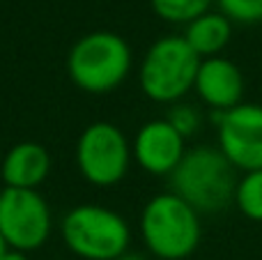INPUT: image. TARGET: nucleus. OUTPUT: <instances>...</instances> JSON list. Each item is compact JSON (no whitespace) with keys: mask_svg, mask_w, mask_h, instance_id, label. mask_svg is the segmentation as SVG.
<instances>
[{"mask_svg":"<svg viewBox=\"0 0 262 260\" xmlns=\"http://www.w3.org/2000/svg\"><path fill=\"white\" fill-rule=\"evenodd\" d=\"M140 233L149 253L161 260H184L203 237L200 214L177 193L152 196L140 214Z\"/></svg>","mask_w":262,"mask_h":260,"instance_id":"f03ea898","label":"nucleus"},{"mask_svg":"<svg viewBox=\"0 0 262 260\" xmlns=\"http://www.w3.org/2000/svg\"><path fill=\"white\" fill-rule=\"evenodd\" d=\"M214 3L216 0H149L159 18L168 23H180V26H186L193 18L207 14Z\"/></svg>","mask_w":262,"mask_h":260,"instance_id":"ddd939ff","label":"nucleus"},{"mask_svg":"<svg viewBox=\"0 0 262 260\" xmlns=\"http://www.w3.org/2000/svg\"><path fill=\"white\" fill-rule=\"evenodd\" d=\"M235 205L246 219L262 224V170H249L237 180Z\"/></svg>","mask_w":262,"mask_h":260,"instance_id":"4468645a","label":"nucleus"},{"mask_svg":"<svg viewBox=\"0 0 262 260\" xmlns=\"http://www.w3.org/2000/svg\"><path fill=\"white\" fill-rule=\"evenodd\" d=\"M64 247L85 260H118L131 242L122 214L101 205H78L67 212L60 226Z\"/></svg>","mask_w":262,"mask_h":260,"instance_id":"39448f33","label":"nucleus"},{"mask_svg":"<svg viewBox=\"0 0 262 260\" xmlns=\"http://www.w3.org/2000/svg\"><path fill=\"white\" fill-rule=\"evenodd\" d=\"M195 95L212 111H230L244 104V74L232 60L223 55L200 60L193 83Z\"/></svg>","mask_w":262,"mask_h":260,"instance_id":"9d476101","label":"nucleus"},{"mask_svg":"<svg viewBox=\"0 0 262 260\" xmlns=\"http://www.w3.org/2000/svg\"><path fill=\"white\" fill-rule=\"evenodd\" d=\"M219 12L239 26L262 23V0H216Z\"/></svg>","mask_w":262,"mask_h":260,"instance_id":"2eb2a0df","label":"nucleus"},{"mask_svg":"<svg viewBox=\"0 0 262 260\" xmlns=\"http://www.w3.org/2000/svg\"><path fill=\"white\" fill-rule=\"evenodd\" d=\"M186 138L166 118L149 120L138 129L131 155L149 175H172L186 155Z\"/></svg>","mask_w":262,"mask_h":260,"instance_id":"1a4fd4ad","label":"nucleus"},{"mask_svg":"<svg viewBox=\"0 0 262 260\" xmlns=\"http://www.w3.org/2000/svg\"><path fill=\"white\" fill-rule=\"evenodd\" d=\"M131 145L122 129L111 122H92L76 143V164L81 175L95 187H113L127 175Z\"/></svg>","mask_w":262,"mask_h":260,"instance_id":"423d86ee","label":"nucleus"},{"mask_svg":"<svg viewBox=\"0 0 262 260\" xmlns=\"http://www.w3.org/2000/svg\"><path fill=\"white\" fill-rule=\"evenodd\" d=\"M216 147L242 173L262 170V104L214 111Z\"/></svg>","mask_w":262,"mask_h":260,"instance_id":"6e6552de","label":"nucleus"},{"mask_svg":"<svg viewBox=\"0 0 262 260\" xmlns=\"http://www.w3.org/2000/svg\"><path fill=\"white\" fill-rule=\"evenodd\" d=\"M3 260H30V258L26 256V251H16V249H9V251L3 256Z\"/></svg>","mask_w":262,"mask_h":260,"instance_id":"f3484780","label":"nucleus"},{"mask_svg":"<svg viewBox=\"0 0 262 260\" xmlns=\"http://www.w3.org/2000/svg\"><path fill=\"white\" fill-rule=\"evenodd\" d=\"M118 260H147V258H145V256H140V253H124V256H120Z\"/></svg>","mask_w":262,"mask_h":260,"instance_id":"a211bd4d","label":"nucleus"},{"mask_svg":"<svg viewBox=\"0 0 262 260\" xmlns=\"http://www.w3.org/2000/svg\"><path fill=\"white\" fill-rule=\"evenodd\" d=\"M237 168L219 147L198 145L186 150L170 175V191L186 201L198 214H216L235 203Z\"/></svg>","mask_w":262,"mask_h":260,"instance_id":"f257e3e1","label":"nucleus"},{"mask_svg":"<svg viewBox=\"0 0 262 260\" xmlns=\"http://www.w3.org/2000/svg\"><path fill=\"white\" fill-rule=\"evenodd\" d=\"M131 72V46L118 32L97 30L83 35L69 49L67 74L74 85L90 95L115 90Z\"/></svg>","mask_w":262,"mask_h":260,"instance_id":"7ed1b4c3","label":"nucleus"},{"mask_svg":"<svg viewBox=\"0 0 262 260\" xmlns=\"http://www.w3.org/2000/svg\"><path fill=\"white\" fill-rule=\"evenodd\" d=\"M200 58L182 35H166L147 49L140 64V88L157 104H177L193 90Z\"/></svg>","mask_w":262,"mask_h":260,"instance_id":"20e7f679","label":"nucleus"},{"mask_svg":"<svg viewBox=\"0 0 262 260\" xmlns=\"http://www.w3.org/2000/svg\"><path fill=\"white\" fill-rule=\"evenodd\" d=\"M0 235L9 249L32 251L51 235V210L37 189L0 191Z\"/></svg>","mask_w":262,"mask_h":260,"instance_id":"0eeeda50","label":"nucleus"},{"mask_svg":"<svg viewBox=\"0 0 262 260\" xmlns=\"http://www.w3.org/2000/svg\"><path fill=\"white\" fill-rule=\"evenodd\" d=\"M186 44L198 53L200 60L205 58H214L219 55L228 44H230L232 37V21L228 16H223L221 12H212L193 18L191 23H186L184 35Z\"/></svg>","mask_w":262,"mask_h":260,"instance_id":"f8f14e48","label":"nucleus"},{"mask_svg":"<svg viewBox=\"0 0 262 260\" xmlns=\"http://www.w3.org/2000/svg\"><path fill=\"white\" fill-rule=\"evenodd\" d=\"M51 170V155L39 143H16L5 155L0 175L5 187L12 189H37Z\"/></svg>","mask_w":262,"mask_h":260,"instance_id":"9b49d317","label":"nucleus"},{"mask_svg":"<svg viewBox=\"0 0 262 260\" xmlns=\"http://www.w3.org/2000/svg\"><path fill=\"white\" fill-rule=\"evenodd\" d=\"M166 120H168V122H170L172 127H175L184 138L193 136V134L200 129V122H203V120H200L198 109H195V106H191V104H182V101L172 104V109L168 111Z\"/></svg>","mask_w":262,"mask_h":260,"instance_id":"dca6fc26","label":"nucleus"},{"mask_svg":"<svg viewBox=\"0 0 262 260\" xmlns=\"http://www.w3.org/2000/svg\"><path fill=\"white\" fill-rule=\"evenodd\" d=\"M7 251H9V247H7V242L3 240V235H0V260H3V256H5Z\"/></svg>","mask_w":262,"mask_h":260,"instance_id":"6ab92c4d","label":"nucleus"}]
</instances>
